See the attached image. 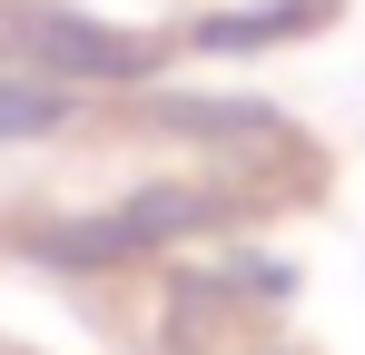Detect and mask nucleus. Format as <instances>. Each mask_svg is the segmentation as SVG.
I'll use <instances>...</instances> for the list:
<instances>
[{
    "label": "nucleus",
    "mask_w": 365,
    "mask_h": 355,
    "mask_svg": "<svg viewBox=\"0 0 365 355\" xmlns=\"http://www.w3.org/2000/svg\"><path fill=\"white\" fill-rule=\"evenodd\" d=\"M109 227H119L128 257H138V247H158V237H178V227H217V197H207V187H158V197H128Z\"/></svg>",
    "instance_id": "nucleus-1"
},
{
    "label": "nucleus",
    "mask_w": 365,
    "mask_h": 355,
    "mask_svg": "<svg viewBox=\"0 0 365 355\" xmlns=\"http://www.w3.org/2000/svg\"><path fill=\"white\" fill-rule=\"evenodd\" d=\"M69 128V89H30V79H0V138H40Z\"/></svg>",
    "instance_id": "nucleus-3"
},
{
    "label": "nucleus",
    "mask_w": 365,
    "mask_h": 355,
    "mask_svg": "<svg viewBox=\"0 0 365 355\" xmlns=\"http://www.w3.org/2000/svg\"><path fill=\"white\" fill-rule=\"evenodd\" d=\"M40 50L60 59V69H89V79H138V69H148V50H138V40L79 30V20H40Z\"/></svg>",
    "instance_id": "nucleus-2"
}]
</instances>
